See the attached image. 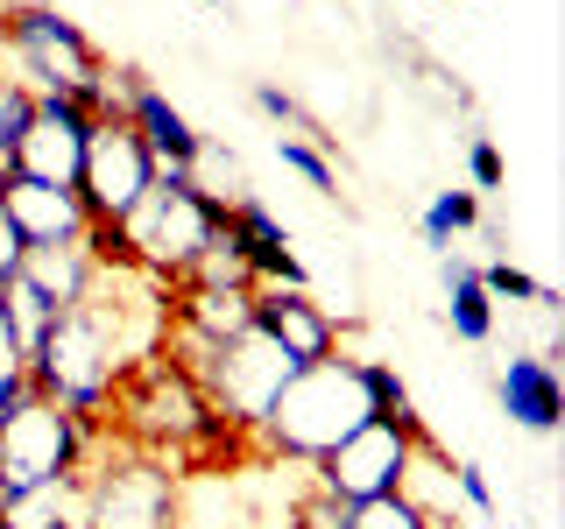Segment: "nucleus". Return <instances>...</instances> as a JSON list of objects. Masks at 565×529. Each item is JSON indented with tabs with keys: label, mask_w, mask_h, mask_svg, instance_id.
Returning <instances> with one entry per match:
<instances>
[{
	"label": "nucleus",
	"mask_w": 565,
	"mask_h": 529,
	"mask_svg": "<svg viewBox=\"0 0 565 529\" xmlns=\"http://www.w3.org/2000/svg\"><path fill=\"white\" fill-rule=\"evenodd\" d=\"M367 417H375V410H367L361 381H353V353H332V360L297 367V375L282 381V396L269 402V417L255 423V438H262L276 458L311 466V458H326L340 438L361 431Z\"/></svg>",
	"instance_id": "1"
},
{
	"label": "nucleus",
	"mask_w": 565,
	"mask_h": 529,
	"mask_svg": "<svg viewBox=\"0 0 565 529\" xmlns=\"http://www.w3.org/2000/svg\"><path fill=\"white\" fill-rule=\"evenodd\" d=\"M226 234V205L205 198L191 184V170H156V191L141 198V212L128 219V247L149 276L184 282L205 261V247Z\"/></svg>",
	"instance_id": "2"
},
{
	"label": "nucleus",
	"mask_w": 565,
	"mask_h": 529,
	"mask_svg": "<svg viewBox=\"0 0 565 529\" xmlns=\"http://www.w3.org/2000/svg\"><path fill=\"white\" fill-rule=\"evenodd\" d=\"M0 57L14 64V85L29 93H78L85 78H99L106 57L71 14L43 8V0H8L0 8Z\"/></svg>",
	"instance_id": "3"
},
{
	"label": "nucleus",
	"mask_w": 565,
	"mask_h": 529,
	"mask_svg": "<svg viewBox=\"0 0 565 529\" xmlns=\"http://www.w3.org/2000/svg\"><path fill=\"white\" fill-rule=\"evenodd\" d=\"M93 445H99L93 423H78L57 402H29L22 417L0 423V501H22L35 487L78 481L93 466Z\"/></svg>",
	"instance_id": "4"
},
{
	"label": "nucleus",
	"mask_w": 565,
	"mask_h": 529,
	"mask_svg": "<svg viewBox=\"0 0 565 529\" xmlns=\"http://www.w3.org/2000/svg\"><path fill=\"white\" fill-rule=\"evenodd\" d=\"M114 410L128 417V431L149 438V445H163V438H170V445H212V438H220V423H226L205 402V388L191 381L177 360H163V353H149V360L120 381Z\"/></svg>",
	"instance_id": "5"
},
{
	"label": "nucleus",
	"mask_w": 565,
	"mask_h": 529,
	"mask_svg": "<svg viewBox=\"0 0 565 529\" xmlns=\"http://www.w3.org/2000/svg\"><path fill=\"white\" fill-rule=\"evenodd\" d=\"M184 375L205 388V402L220 417H234V431H255L262 417H269V402L282 396V381L297 375L290 353H276L262 332H241V339L199 353V360H184Z\"/></svg>",
	"instance_id": "6"
},
{
	"label": "nucleus",
	"mask_w": 565,
	"mask_h": 529,
	"mask_svg": "<svg viewBox=\"0 0 565 529\" xmlns=\"http://www.w3.org/2000/svg\"><path fill=\"white\" fill-rule=\"evenodd\" d=\"M71 191H78L85 219L128 226L141 212V198L156 191V155L141 149V134L120 114H106V120H93V134H85V163H78V184Z\"/></svg>",
	"instance_id": "7"
},
{
	"label": "nucleus",
	"mask_w": 565,
	"mask_h": 529,
	"mask_svg": "<svg viewBox=\"0 0 565 529\" xmlns=\"http://www.w3.org/2000/svg\"><path fill=\"white\" fill-rule=\"evenodd\" d=\"M431 445V438H424ZM411 438L396 423L367 417L353 438H340L326 458H311V494L332 508H353V501H375V494H403V473H411Z\"/></svg>",
	"instance_id": "8"
},
{
	"label": "nucleus",
	"mask_w": 565,
	"mask_h": 529,
	"mask_svg": "<svg viewBox=\"0 0 565 529\" xmlns=\"http://www.w3.org/2000/svg\"><path fill=\"white\" fill-rule=\"evenodd\" d=\"M85 522L93 529H177V481L156 458H114L85 473Z\"/></svg>",
	"instance_id": "9"
},
{
	"label": "nucleus",
	"mask_w": 565,
	"mask_h": 529,
	"mask_svg": "<svg viewBox=\"0 0 565 529\" xmlns=\"http://www.w3.org/2000/svg\"><path fill=\"white\" fill-rule=\"evenodd\" d=\"M114 106L120 120L141 134V149L156 155V170H191L205 149V134L184 120V106H170V93L156 78H141V71H114Z\"/></svg>",
	"instance_id": "10"
},
{
	"label": "nucleus",
	"mask_w": 565,
	"mask_h": 529,
	"mask_svg": "<svg viewBox=\"0 0 565 529\" xmlns=\"http://www.w3.org/2000/svg\"><path fill=\"white\" fill-rule=\"evenodd\" d=\"M85 134H93V120L78 114V99H64V93H35L29 134L14 141V176H35V184H78Z\"/></svg>",
	"instance_id": "11"
},
{
	"label": "nucleus",
	"mask_w": 565,
	"mask_h": 529,
	"mask_svg": "<svg viewBox=\"0 0 565 529\" xmlns=\"http://www.w3.org/2000/svg\"><path fill=\"white\" fill-rule=\"evenodd\" d=\"M255 332L276 353H290L297 367H318L340 353V317L318 304L311 290H276V282H255Z\"/></svg>",
	"instance_id": "12"
},
{
	"label": "nucleus",
	"mask_w": 565,
	"mask_h": 529,
	"mask_svg": "<svg viewBox=\"0 0 565 529\" xmlns=\"http://www.w3.org/2000/svg\"><path fill=\"white\" fill-rule=\"evenodd\" d=\"M226 240H234L241 269L255 276V282H276V290H311V269L297 261V247H290V226H282L276 212L255 198V191L226 205Z\"/></svg>",
	"instance_id": "13"
},
{
	"label": "nucleus",
	"mask_w": 565,
	"mask_h": 529,
	"mask_svg": "<svg viewBox=\"0 0 565 529\" xmlns=\"http://www.w3.org/2000/svg\"><path fill=\"white\" fill-rule=\"evenodd\" d=\"M0 205H8V219L22 226L29 247H78L85 240V205L71 184H35V176H8L0 184Z\"/></svg>",
	"instance_id": "14"
},
{
	"label": "nucleus",
	"mask_w": 565,
	"mask_h": 529,
	"mask_svg": "<svg viewBox=\"0 0 565 529\" xmlns=\"http://www.w3.org/2000/svg\"><path fill=\"white\" fill-rule=\"evenodd\" d=\"M494 402H502V417L516 423L530 438H552L565 423V381L552 360H537V353H509L502 375H494Z\"/></svg>",
	"instance_id": "15"
},
{
	"label": "nucleus",
	"mask_w": 565,
	"mask_h": 529,
	"mask_svg": "<svg viewBox=\"0 0 565 529\" xmlns=\"http://www.w3.org/2000/svg\"><path fill=\"white\" fill-rule=\"evenodd\" d=\"M64 317V304L50 290H35L29 276H14V282H0V346H8V360L22 367L35 346L50 339V325Z\"/></svg>",
	"instance_id": "16"
},
{
	"label": "nucleus",
	"mask_w": 565,
	"mask_h": 529,
	"mask_svg": "<svg viewBox=\"0 0 565 529\" xmlns=\"http://www.w3.org/2000/svg\"><path fill=\"white\" fill-rule=\"evenodd\" d=\"M438 276H446V325H452V339H467V346H488V339H494V296L481 290L473 261H459V255H438Z\"/></svg>",
	"instance_id": "17"
},
{
	"label": "nucleus",
	"mask_w": 565,
	"mask_h": 529,
	"mask_svg": "<svg viewBox=\"0 0 565 529\" xmlns=\"http://www.w3.org/2000/svg\"><path fill=\"white\" fill-rule=\"evenodd\" d=\"M22 276L35 282V290H50L64 311L85 304V296H93V282H99V269H93V255H85V247H29V269Z\"/></svg>",
	"instance_id": "18"
},
{
	"label": "nucleus",
	"mask_w": 565,
	"mask_h": 529,
	"mask_svg": "<svg viewBox=\"0 0 565 529\" xmlns=\"http://www.w3.org/2000/svg\"><path fill=\"white\" fill-rule=\"evenodd\" d=\"M353 381H361V396H367V410H375L382 423H396L411 445H424V423H417V402H411V388H403V375L388 360H353Z\"/></svg>",
	"instance_id": "19"
},
{
	"label": "nucleus",
	"mask_w": 565,
	"mask_h": 529,
	"mask_svg": "<svg viewBox=\"0 0 565 529\" xmlns=\"http://www.w3.org/2000/svg\"><path fill=\"white\" fill-rule=\"evenodd\" d=\"M481 226V191H438L431 205H424V219H417V234L431 255H452V240L459 234H473Z\"/></svg>",
	"instance_id": "20"
},
{
	"label": "nucleus",
	"mask_w": 565,
	"mask_h": 529,
	"mask_svg": "<svg viewBox=\"0 0 565 529\" xmlns=\"http://www.w3.org/2000/svg\"><path fill=\"white\" fill-rule=\"evenodd\" d=\"M481 276V290L494 296V304H537V311H558V290L552 282H537V276H523L516 261H488V269H473Z\"/></svg>",
	"instance_id": "21"
},
{
	"label": "nucleus",
	"mask_w": 565,
	"mask_h": 529,
	"mask_svg": "<svg viewBox=\"0 0 565 529\" xmlns=\"http://www.w3.org/2000/svg\"><path fill=\"white\" fill-rule=\"evenodd\" d=\"M340 529H438V522L424 516L411 494H375V501H353L340 516Z\"/></svg>",
	"instance_id": "22"
},
{
	"label": "nucleus",
	"mask_w": 565,
	"mask_h": 529,
	"mask_svg": "<svg viewBox=\"0 0 565 529\" xmlns=\"http://www.w3.org/2000/svg\"><path fill=\"white\" fill-rule=\"evenodd\" d=\"M191 184H199L205 198H220V205H234V198H247V176H241V155H234V149H220V141H212V134H205L199 163H191Z\"/></svg>",
	"instance_id": "23"
},
{
	"label": "nucleus",
	"mask_w": 565,
	"mask_h": 529,
	"mask_svg": "<svg viewBox=\"0 0 565 529\" xmlns=\"http://www.w3.org/2000/svg\"><path fill=\"white\" fill-rule=\"evenodd\" d=\"M247 99H255V114L262 120H276V128H297V134H311V149H340V134H318L311 128V114H305V106H297V93H282V85L276 78H255V93H247Z\"/></svg>",
	"instance_id": "24"
},
{
	"label": "nucleus",
	"mask_w": 565,
	"mask_h": 529,
	"mask_svg": "<svg viewBox=\"0 0 565 529\" xmlns=\"http://www.w3.org/2000/svg\"><path fill=\"white\" fill-rule=\"evenodd\" d=\"M276 155H282V170H297L311 191H326V198L340 191V170H332V155H326V149H311L305 134H276Z\"/></svg>",
	"instance_id": "25"
},
{
	"label": "nucleus",
	"mask_w": 565,
	"mask_h": 529,
	"mask_svg": "<svg viewBox=\"0 0 565 529\" xmlns=\"http://www.w3.org/2000/svg\"><path fill=\"white\" fill-rule=\"evenodd\" d=\"M452 494H459V508H467L473 522L494 516V487H488V473L473 466V458H459V466H452Z\"/></svg>",
	"instance_id": "26"
},
{
	"label": "nucleus",
	"mask_w": 565,
	"mask_h": 529,
	"mask_svg": "<svg viewBox=\"0 0 565 529\" xmlns=\"http://www.w3.org/2000/svg\"><path fill=\"white\" fill-rule=\"evenodd\" d=\"M467 176H473V191H502V149H494V141L488 134H473L467 141Z\"/></svg>",
	"instance_id": "27"
},
{
	"label": "nucleus",
	"mask_w": 565,
	"mask_h": 529,
	"mask_svg": "<svg viewBox=\"0 0 565 529\" xmlns=\"http://www.w3.org/2000/svg\"><path fill=\"white\" fill-rule=\"evenodd\" d=\"M29 269V240H22V226L8 219V205H0V282H14Z\"/></svg>",
	"instance_id": "28"
},
{
	"label": "nucleus",
	"mask_w": 565,
	"mask_h": 529,
	"mask_svg": "<svg viewBox=\"0 0 565 529\" xmlns=\"http://www.w3.org/2000/svg\"><path fill=\"white\" fill-rule=\"evenodd\" d=\"M29 402H43V396H35V381H29V367H8V375H0V423L22 417Z\"/></svg>",
	"instance_id": "29"
},
{
	"label": "nucleus",
	"mask_w": 565,
	"mask_h": 529,
	"mask_svg": "<svg viewBox=\"0 0 565 529\" xmlns=\"http://www.w3.org/2000/svg\"><path fill=\"white\" fill-rule=\"evenodd\" d=\"M199 8H226V0H199Z\"/></svg>",
	"instance_id": "30"
}]
</instances>
